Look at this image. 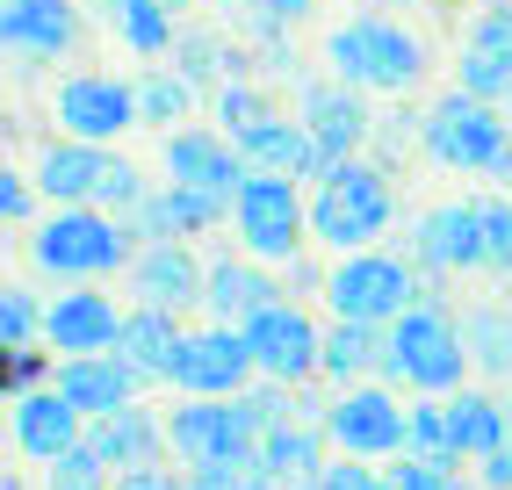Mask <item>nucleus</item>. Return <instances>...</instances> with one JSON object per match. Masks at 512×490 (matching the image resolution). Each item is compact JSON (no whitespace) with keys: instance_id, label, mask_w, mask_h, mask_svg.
<instances>
[{"instance_id":"obj_1","label":"nucleus","mask_w":512,"mask_h":490,"mask_svg":"<svg viewBox=\"0 0 512 490\" xmlns=\"http://www.w3.org/2000/svg\"><path fill=\"white\" fill-rule=\"evenodd\" d=\"M138 231L101 202H51V217L29 224V267L44 282L73 289V282H109L116 267L138 260Z\"/></svg>"},{"instance_id":"obj_2","label":"nucleus","mask_w":512,"mask_h":490,"mask_svg":"<svg viewBox=\"0 0 512 490\" xmlns=\"http://www.w3.org/2000/svg\"><path fill=\"white\" fill-rule=\"evenodd\" d=\"M390 217H397V181L368 152L332 159L311 181V245H325V253H361L390 231Z\"/></svg>"},{"instance_id":"obj_3","label":"nucleus","mask_w":512,"mask_h":490,"mask_svg":"<svg viewBox=\"0 0 512 490\" xmlns=\"http://www.w3.org/2000/svg\"><path fill=\"white\" fill-rule=\"evenodd\" d=\"M469 339H462V325H455V310L448 303H412L404 318L390 325V354H383V375L390 382H404L412 397H448V390H462L469 382Z\"/></svg>"},{"instance_id":"obj_4","label":"nucleus","mask_w":512,"mask_h":490,"mask_svg":"<svg viewBox=\"0 0 512 490\" xmlns=\"http://www.w3.org/2000/svg\"><path fill=\"white\" fill-rule=\"evenodd\" d=\"M325 65L339 80H354L361 94H412L426 73V44L397 15H347L325 37Z\"/></svg>"},{"instance_id":"obj_5","label":"nucleus","mask_w":512,"mask_h":490,"mask_svg":"<svg viewBox=\"0 0 512 490\" xmlns=\"http://www.w3.org/2000/svg\"><path fill=\"white\" fill-rule=\"evenodd\" d=\"M325 303H332V318L397 325L412 303H426V274L412 267V253L361 245V253H339V260L325 267Z\"/></svg>"},{"instance_id":"obj_6","label":"nucleus","mask_w":512,"mask_h":490,"mask_svg":"<svg viewBox=\"0 0 512 490\" xmlns=\"http://www.w3.org/2000/svg\"><path fill=\"white\" fill-rule=\"evenodd\" d=\"M231 231H238V253H253L267 267L303 260V245H311V181L246 173V188L231 202Z\"/></svg>"},{"instance_id":"obj_7","label":"nucleus","mask_w":512,"mask_h":490,"mask_svg":"<svg viewBox=\"0 0 512 490\" xmlns=\"http://www.w3.org/2000/svg\"><path fill=\"white\" fill-rule=\"evenodd\" d=\"M512 145V116L505 101H484L469 87H448L419 123V152L440 173H491V159Z\"/></svg>"},{"instance_id":"obj_8","label":"nucleus","mask_w":512,"mask_h":490,"mask_svg":"<svg viewBox=\"0 0 512 490\" xmlns=\"http://www.w3.org/2000/svg\"><path fill=\"white\" fill-rule=\"evenodd\" d=\"M260 418H253V397H181L166 411V440H174V462L188 469H210V462H246L260 454Z\"/></svg>"},{"instance_id":"obj_9","label":"nucleus","mask_w":512,"mask_h":490,"mask_svg":"<svg viewBox=\"0 0 512 490\" xmlns=\"http://www.w3.org/2000/svg\"><path fill=\"white\" fill-rule=\"evenodd\" d=\"M325 433L339 454H368V462H390V454L412 447V404L383 382H347L332 390V411H325Z\"/></svg>"},{"instance_id":"obj_10","label":"nucleus","mask_w":512,"mask_h":490,"mask_svg":"<svg viewBox=\"0 0 512 490\" xmlns=\"http://www.w3.org/2000/svg\"><path fill=\"white\" fill-rule=\"evenodd\" d=\"M404 253H412V267L426 274V296H440V282L448 274H484V209H476V195L462 202H433L426 217L412 224V238H404Z\"/></svg>"},{"instance_id":"obj_11","label":"nucleus","mask_w":512,"mask_h":490,"mask_svg":"<svg viewBox=\"0 0 512 490\" xmlns=\"http://www.w3.org/2000/svg\"><path fill=\"white\" fill-rule=\"evenodd\" d=\"M246 346H253V368L267 382H318L325 375V325L311 318L303 303H267L260 318H246Z\"/></svg>"},{"instance_id":"obj_12","label":"nucleus","mask_w":512,"mask_h":490,"mask_svg":"<svg viewBox=\"0 0 512 490\" xmlns=\"http://www.w3.org/2000/svg\"><path fill=\"white\" fill-rule=\"evenodd\" d=\"M51 116L65 137H94V145H116L123 130H138V80L116 73H65L51 94Z\"/></svg>"},{"instance_id":"obj_13","label":"nucleus","mask_w":512,"mask_h":490,"mask_svg":"<svg viewBox=\"0 0 512 490\" xmlns=\"http://www.w3.org/2000/svg\"><path fill=\"white\" fill-rule=\"evenodd\" d=\"M260 368H253V346H246V325H195L188 346H181V361H174V390L181 397H238V390H253Z\"/></svg>"},{"instance_id":"obj_14","label":"nucleus","mask_w":512,"mask_h":490,"mask_svg":"<svg viewBox=\"0 0 512 490\" xmlns=\"http://www.w3.org/2000/svg\"><path fill=\"white\" fill-rule=\"evenodd\" d=\"M80 44V8L73 0H0V51L29 80L37 65H58Z\"/></svg>"},{"instance_id":"obj_15","label":"nucleus","mask_w":512,"mask_h":490,"mask_svg":"<svg viewBox=\"0 0 512 490\" xmlns=\"http://www.w3.org/2000/svg\"><path fill=\"white\" fill-rule=\"evenodd\" d=\"M123 318L130 310H116V296L101 282H73V289H58L51 310H44V346L51 354H109V346L123 339Z\"/></svg>"},{"instance_id":"obj_16","label":"nucleus","mask_w":512,"mask_h":490,"mask_svg":"<svg viewBox=\"0 0 512 490\" xmlns=\"http://www.w3.org/2000/svg\"><path fill=\"white\" fill-rule=\"evenodd\" d=\"M159 159H166V181H195V188H217V195H238L246 188V152H238L231 130H210V123H181L159 137Z\"/></svg>"},{"instance_id":"obj_17","label":"nucleus","mask_w":512,"mask_h":490,"mask_svg":"<svg viewBox=\"0 0 512 490\" xmlns=\"http://www.w3.org/2000/svg\"><path fill=\"white\" fill-rule=\"evenodd\" d=\"M202 282H210V260L188 238H145L130 260V296L159 310H202Z\"/></svg>"},{"instance_id":"obj_18","label":"nucleus","mask_w":512,"mask_h":490,"mask_svg":"<svg viewBox=\"0 0 512 490\" xmlns=\"http://www.w3.org/2000/svg\"><path fill=\"white\" fill-rule=\"evenodd\" d=\"M296 116L318 130V145L332 152V159H354V152H368L375 145V116H368V94L354 87V80H303L296 87Z\"/></svg>"},{"instance_id":"obj_19","label":"nucleus","mask_w":512,"mask_h":490,"mask_svg":"<svg viewBox=\"0 0 512 490\" xmlns=\"http://www.w3.org/2000/svg\"><path fill=\"white\" fill-rule=\"evenodd\" d=\"M455 87L484 101L512 94V0H476V15L462 29V58H455Z\"/></svg>"},{"instance_id":"obj_20","label":"nucleus","mask_w":512,"mask_h":490,"mask_svg":"<svg viewBox=\"0 0 512 490\" xmlns=\"http://www.w3.org/2000/svg\"><path fill=\"white\" fill-rule=\"evenodd\" d=\"M238 152H246L253 173H289V181H318V173L332 166V152L318 145V130L303 116H282V109H267L253 130H238Z\"/></svg>"},{"instance_id":"obj_21","label":"nucleus","mask_w":512,"mask_h":490,"mask_svg":"<svg viewBox=\"0 0 512 490\" xmlns=\"http://www.w3.org/2000/svg\"><path fill=\"white\" fill-rule=\"evenodd\" d=\"M231 202H238V195L195 188V181H159V188L145 195V209L130 217V231H138V238H202V231L231 224Z\"/></svg>"},{"instance_id":"obj_22","label":"nucleus","mask_w":512,"mask_h":490,"mask_svg":"<svg viewBox=\"0 0 512 490\" xmlns=\"http://www.w3.org/2000/svg\"><path fill=\"white\" fill-rule=\"evenodd\" d=\"M8 426H15V447L29 454V462H58L65 447L87 440V411L58 390V382H44V390H29L8 404Z\"/></svg>"},{"instance_id":"obj_23","label":"nucleus","mask_w":512,"mask_h":490,"mask_svg":"<svg viewBox=\"0 0 512 490\" xmlns=\"http://www.w3.org/2000/svg\"><path fill=\"white\" fill-rule=\"evenodd\" d=\"M29 173H37V188L51 202H101V188H109V173H116V152L94 145V137H65L58 130Z\"/></svg>"},{"instance_id":"obj_24","label":"nucleus","mask_w":512,"mask_h":490,"mask_svg":"<svg viewBox=\"0 0 512 490\" xmlns=\"http://www.w3.org/2000/svg\"><path fill=\"white\" fill-rule=\"evenodd\" d=\"M282 296L289 289L275 282V267L253 260V253H217L210 260V282H202V310L224 318V325H246V318H260V310L282 303Z\"/></svg>"},{"instance_id":"obj_25","label":"nucleus","mask_w":512,"mask_h":490,"mask_svg":"<svg viewBox=\"0 0 512 490\" xmlns=\"http://www.w3.org/2000/svg\"><path fill=\"white\" fill-rule=\"evenodd\" d=\"M325 447L332 433L318 418H282V426L260 433V469L275 490H325Z\"/></svg>"},{"instance_id":"obj_26","label":"nucleus","mask_w":512,"mask_h":490,"mask_svg":"<svg viewBox=\"0 0 512 490\" xmlns=\"http://www.w3.org/2000/svg\"><path fill=\"white\" fill-rule=\"evenodd\" d=\"M87 447H94L116 476H123V469H145V462H166V454H174V440H166V418L145 411V404H123V411L87 418Z\"/></svg>"},{"instance_id":"obj_27","label":"nucleus","mask_w":512,"mask_h":490,"mask_svg":"<svg viewBox=\"0 0 512 490\" xmlns=\"http://www.w3.org/2000/svg\"><path fill=\"white\" fill-rule=\"evenodd\" d=\"M58 390L73 397L87 418H101V411H123V404H138V390H145V375L130 368L116 346L109 354H58Z\"/></svg>"},{"instance_id":"obj_28","label":"nucleus","mask_w":512,"mask_h":490,"mask_svg":"<svg viewBox=\"0 0 512 490\" xmlns=\"http://www.w3.org/2000/svg\"><path fill=\"white\" fill-rule=\"evenodd\" d=\"M181 346H188V325H181V310H159V303H138L123 318V339H116V354L138 368L145 382H174V361H181Z\"/></svg>"},{"instance_id":"obj_29","label":"nucleus","mask_w":512,"mask_h":490,"mask_svg":"<svg viewBox=\"0 0 512 490\" xmlns=\"http://www.w3.org/2000/svg\"><path fill=\"white\" fill-rule=\"evenodd\" d=\"M390 354V325H361V318H332L325 325V382L347 390V382H375Z\"/></svg>"},{"instance_id":"obj_30","label":"nucleus","mask_w":512,"mask_h":490,"mask_svg":"<svg viewBox=\"0 0 512 490\" xmlns=\"http://www.w3.org/2000/svg\"><path fill=\"white\" fill-rule=\"evenodd\" d=\"M448 418H455V447H462V462H484L491 447L512 440V404L498 390H448Z\"/></svg>"},{"instance_id":"obj_31","label":"nucleus","mask_w":512,"mask_h":490,"mask_svg":"<svg viewBox=\"0 0 512 490\" xmlns=\"http://www.w3.org/2000/svg\"><path fill=\"white\" fill-rule=\"evenodd\" d=\"M101 22H109V37H123L138 58H166L181 37V22L166 0H101Z\"/></svg>"},{"instance_id":"obj_32","label":"nucleus","mask_w":512,"mask_h":490,"mask_svg":"<svg viewBox=\"0 0 512 490\" xmlns=\"http://www.w3.org/2000/svg\"><path fill=\"white\" fill-rule=\"evenodd\" d=\"M166 58H174L195 87H210V94H217L224 80H238V73H246V51H238V37H231V29H181Z\"/></svg>"},{"instance_id":"obj_33","label":"nucleus","mask_w":512,"mask_h":490,"mask_svg":"<svg viewBox=\"0 0 512 490\" xmlns=\"http://www.w3.org/2000/svg\"><path fill=\"white\" fill-rule=\"evenodd\" d=\"M311 8L318 0H217V15H224V29L238 44H282Z\"/></svg>"},{"instance_id":"obj_34","label":"nucleus","mask_w":512,"mask_h":490,"mask_svg":"<svg viewBox=\"0 0 512 490\" xmlns=\"http://www.w3.org/2000/svg\"><path fill=\"white\" fill-rule=\"evenodd\" d=\"M195 94L202 87L181 73V65H145V73H138V116L159 123V130H174V123L195 116Z\"/></svg>"},{"instance_id":"obj_35","label":"nucleus","mask_w":512,"mask_h":490,"mask_svg":"<svg viewBox=\"0 0 512 490\" xmlns=\"http://www.w3.org/2000/svg\"><path fill=\"white\" fill-rule=\"evenodd\" d=\"M462 339H469V361L491 382H512V310H498V303L462 310Z\"/></svg>"},{"instance_id":"obj_36","label":"nucleus","mask_w":512,"mask_h":490,"mask_svg":"<svg viewBox=\"0 0 512 490\" xmlns=\"http://www.w3.org/2000/svg\"><path fill=\"white\" fill-rule=\"evenodd\" d=\"M412 454H433V462H462L448 397H412Z\"/></svg>"},{"instance_id":"obj_37","label":"nucleus","mask_w":512,"mask_h":490,"mask_svg":"<svg viewBox=\"0 0 512 490\" xmlns=\"http://www.w3.org/2000/svg\"><path fill=\"white\" fill-rule=\"evenodd\" d=\"M390 483L397 490H484V483H469L462 462H433V454H390Z\"/></svg>"},{"instance_id":"obj_38","label":"nucleus","mask_w":512,"mask_h":490,"mask_svg":"<svg viewBox=\"0 0 512 490\" xmlns=\"http://www.w3.org/2000/svg\"><path fill=\"white\" fill-rule=\"evenodd\" d=\"M44 296L37 289H22V282H8L0 289V346H37L44 339Z\"/></svg>"},{"instance_id":"obj_39","label":"nucleus","mask_w":512,"mask_h":490,"mask_svg":"<svg viewBox=\"0 0 512 490\" xmlns=\"http://www.w3.org/2000/svg\"><path fill=\"white\" fill-rule=\"evenodd\" d=\"M116 483V469L101 462V454L80 440V447H65L58 462H44V490H109Z\"/></svg>"},{"instance_id":"obj_40","label":"nucleus","mask_w":512,"mask_h":490,"mask_svg":"<svg viewBox=\"0 0 512 490\" xmlns=\"http://www.w3.org/2000/svg\"><path fill=\"white\" fill-rule=\"evenodd\" d=\"M210 101H217V123H224L231 137H238V130H253L267 109H275V101H267V87H260V80H246V73H238V80H224Z\"/></svg>"},{"instance_id":"obj_41","label":"nucleus","mask_w":512,"mask_h":490,"mask_svg":"<svg viewBox=\"0 0 512 490\" xmlns=\"http://www.w3.org/2000/svg\"><path fill=\"white\" fill-rule=\"evenodd\" d=\"M484 209V274H512V195H476Z\"/></svg>"},{"instance_id":"obj_42","label":"nucleus","mask_w":512,"mask_h":490,"mask_svg":"<svg viewBox=\"0 0 512 490\" xmlns=\"http://www.w3.org/2000/svg\"><path fill=\"white\" fill-rule=\"evenodd\" d=\"M44 382H58V361L44 354V346H8V375H0L8 404H15V397H29V390H44Z\"/></svg>"},{"instance_id":"obj_43","label":"nucleus","mask_w":512,"mask_h":490,"mask_svg":"<svg viewBox=\"0 0 512 490\" xmlns=\"http://www.w3.org/2000/svg\"><path fill=\"white\" fill-rule=\"evenodd\" d=\"M37 173H22V166H0V224H15V231H29L37 224Z\"/></svg>"},{"instance_id":"obj_44","label":"nucleus","mask_w":512,"mask_h":490,"mask_svg":"<svg viewBox=\"0 0 512 490\" xmlns=\"http://www.w3.org/2000/svg\"><path fill=\"white\" fill-rule=\"evenodd\" d=\"M188 490H275L260 469V454H246V462H210V469H188Z\"/></svg>"},{"instance_id":"obj_45","label":"nucleus","mask_w":512,"mask_h":490,"mask_svg":"<svg viewBox=\"0 0 512 490\" xmlns=\"http://www.w3.org/2000/svg\"><path fill=\"white\" fill-rule=\"evenodd\" d=\"M325 490H397V483H390V462L339 454V462H325Z\"/></svg>"},{"instance_id":"obj_46","label":"nucleus","mask_w":512,"mask_h":490,"mask_svg":"<svg viewBox=\"0 0 512 490\" xmlns=\"http://www.w3.org/2000/svg\"><path fill=\"white\" fill-rule=\"evenodd\" d=\"M109 490H188V462L166 469V462H145V469H123Z\"/></svg>"},{"instance_id":"obj_47","label":"nucleus","mask_w":512,"mask_h":490,"mask_svg":"<svg viewBox=\"0 0 512 490\" xmlns=\"http://www.w3.org/2000/svg\"><path fill=\"white\" fill-rule=\"evenodd\" d=\"M476 483H484V490H512V440L491 447L484 462H476Z\"/></svg>"},{"instance_id":"obj_48","label":"nucleus","mask_w":512,"mask_h":490,"mask_svg":"<svg viewBox=\"0 0 512 490\" xmlns=\"http://www.w3.org/2000/svg\"><path fill=\"white\" fill-rule=\"evenodd\" d=\"M484 181H498V188H512V145H505V152L491 159V173H484Z\"/></svg>"},{"instance_id":"obj_49","label":"nucleus","mask_w":512,"mask_h":490,"mask_svg":"<svg viewBox=\"0 0 512 490\" xmlns=\"http://www.w3.org/2000/svg\"><path fill=\"white\" fill-rule=\"evenodd\" d=\"M0 490H29V483H22V476H0Z\"/></svg>"},{"instance_id":"obj_50","label":"nucleus","mask_w":512,"mask_h":490,"mask_svg":"<svg viewBox=\"0 0 512 490\" xmlns=\"http://www.w3.org/2000/svg\"><path fill=\"white\" fill-rule=\"evenodd\" d=\"M383 8H426V0H383Z\"/></svg>"},{"instance_id":"obj_51","label":"nucleus","mask_w":512,"mask_h":490,"mask_svg":"<svg viewBox=\"0 0 512 490\" xmlns=\"http://www.w3.org/2000/svg\"><path fill=\"white\" fill-rule=\"evenodd\" d=\"M166 8H174V15H181V8H195V0H166Z\"/></svg>"},{"instance_id":"obj_52","label":"nucleus","mask_w":512,"mask_h":490,"mask_svg":"<svg viewBox=\"0 0 512 490\" xmlns=\"http://www.w3.org/2000/svg\"><path fill=\"white\" fill-rule=\"evenodd\" d=\"M505 116H512V94H505Z\"/></svg>"}]
</instances>
